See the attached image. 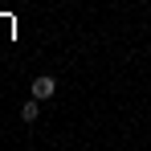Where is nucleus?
Segmentation results:
<instances>
[{
    "mask_svg": "<svg viewBox=\"0 0 151 151\" xmlns=\"http://www.w3.org/2000/svg\"><path fill=\"white\" fill-rule=\"evenodd\" d=\"M53 94H57V82H53L49 74H37V78H33V98L45 102V98H53Z\"/></svg>",
    "mask_w": 151,
    "mask_h": 151,
    "instance_id": "1",
    "label": "nucleus"
},
{
    "mask_svg": "<svg viewBox=\"0 0 151 151\" xmlns=\"http://www.w3.org/2000/svg\"><path fill=\"white\" fill-rule=\"evenodd\" d=\"M37 102H41V98H29L25 106H21V119H25L29 127H33V123H37V119H41V110H37Z\"/></svg>",
    "mask_w": 151,
    "mask_h": 151,
    "instance_id": "2",
    "label": "nucleus"
}]
</instances>
